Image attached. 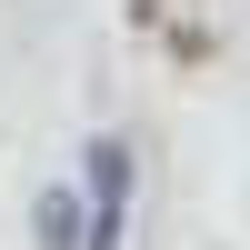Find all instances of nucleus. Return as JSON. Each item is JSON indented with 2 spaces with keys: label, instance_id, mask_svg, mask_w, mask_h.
I'll list each match as a JSON object with an SVG mask.
<instances>
[{
  "label": "nucleus",
  "instance_id": "1",
  "mask_svg": "<svg viewBox=\"0 0 250 250\" xmlns=\"http://www.w3.org/2000/svg\"><path fill=\"white\" fill-rule=\"evenodd\" d=\"M90 210H130V140H90Z\"/></svg>",
  "mask_w": 250,
  "mask_h": 250
},
{
  "label": "nucleus",
  "instance_id": "2",
  "mask_svg": "<svg viewBox=\"0 0 250 250\" xmlns=\"http://www.w3.org/2000/svg\"><path fill=\"white\" fill-rule=\"evenodd\" d=\"M90 240V190H40V250H80Z\"/></svg>",
  "mask_w": 250,
  "mask_h": 250
}]
</instances>
